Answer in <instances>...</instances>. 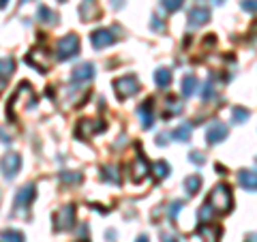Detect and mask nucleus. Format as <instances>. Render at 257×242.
I'll return each instance as SVG.
<instances>
[{
    "label": "nucleus",
    "mask_w": 257,
    "mask_h": 242,
    "mask_svg": "<svg viewBox=\"0 0 257 242\" xmlns=\"http://www.w3.org/2000/svg\"><path fill=\"white\" fill-rule=\"evenodd\" d=\"M208 201H210L219 212H229V208H231V191H229V187L227 184H216V187L210 191Z\"/></svg>",
    "instance_id": "f257e3e1"
},
{
    "label": "nucleus",
    "mask_w": 257,
    "mask_h": 242,
    "mask_svg": "<svg viewBox=\"0 0 257 242\" xmlns=\"http://www.w3.org/2000/svg\"><path fill=\"white\" fill-rule=\"evenodd\" d=\"M79 52V37L77 35H67L58 41V47H56V58L60 62L71 60L73 56Z\"/></svg>",
    "instance_id": "f03ea898"
},
{
    "label": "nucleus",
    "mask_w": 257,
    "mask_h": 242,
    "mask_svg": "<svg viewBox=\"0 0 257 242\" xmlns=\"http://www.w3.org/2000/svg\"><path fill=\"white\" fill-rule=\"evenodd\" d=\"M114 90L118 94V99H128V96L140 92V82L135 75H122L114 79Z\"/></svg>",
    "instance_id": "7ed1b4c3"
},
{
    "label": "nucleus",
    "mask_w": 257,
    "mask_h": 242,
    "mask_svg": "<svg viewBox=\"0 0 257 242\" xmlns=\"http://www.w3.org/2000/svg\"><path fill=\"white\" fill-rule=\"evenodd\" d=\"M54 225L58 231H69L75 225V208L73 206H64L54 214Z\"/></svg>",
    "instance_id": "20e7f679"
},
{
    "label": "nucleus",
    "mask_w": 257,
    "mask_h": 242,
    "mask_svg": "<svg viewBox=\"0 0 257 242\" xmlns=\"http://www.w3.org/2000/svg\"><path fill=\"white\" fill-rule=\"evenodd\" d=\"M37 197V187L35 184H24V187L18 191V195H15V210H22V208H28L32 204V199Z\"/></svg>",
    "instance_id": "39448f33"
},
{
    "label": "nucleus",
    "mask_w": 257,
    "mask_h": 242,
    "mask_svg": "<svg viewBox=\"0 0 257 242\" xmlns=\"http://www.w3.org/2000/svg\"><path fill=\"white\" fill-rule=\"evenodd\" d=\"M20 167H22V157L20 155H15V152H9V155H5L3 157V176L5 178H15L20 172Z\"/></svg>",
    "instance_id": "423d86ee"
},
{
    "label": "nucleus",
    "mask_w": 257,
    "mask_h": 242,
    "mask_svg": "<svg viewBox=\"0 0 257 242\" xmlns=\"http://www.w3.org/2000/svg\"><path fill=\"white\" fill-rule=\"evenodd\" d=\"M114 41H116L114 32L107 30V28H99V30H94L90 35V43H92L94 50H105V47L111 45Z\"/></svg>",
    "instance_id": "0eeeda50"
},
{
    "label": "nucleus",
    "mask_w": 257,
    "mask_h": 242,
    "mask_svg": "<svg viewBox=\"0 0 257 242\" xmlns=\"http://www.w3.org/2000/svg\"><path fill=\"white\" fill-rule=\"evenodd\" d=\"M210 22V9L206 7H193L189 11V28H199V26H206Z\"/></svg>",
    "instance_id": "6e6552de"
},
{
    "label": "nucleus",
    "mask_w": 257,
    "mask_h": 242,
    "mask_svg": "<svg viewBox=\"0 0 257 242\" xmlns=\"http://www.w3.org/2000/svg\"><path fill=\"white\" fill-rule=\"evenodd\" d=\"M101 131H105V125H103L101 120H82L75 133L82 137V140H88V137H92L94 133H101Z\"/></svg>",
    "instance_id": "1a4fd4ad"
},
{
    "label": "nucleus",
    "mask_w": 257,
    "mask_h": 242,
    "mask_svg": "<svg viewBox=\"0 0 257 242\" xmlns=\"http://www.w3.org/2000/svg\"><path fill=\"white\" fill-rule=\"evenodd\" d=\"M227 125H223V123H219V120H214V123L208 127V131H206V140H208V144H221L225 137H227Z\"/></svg>",
    "instance_id": "9d476101"
},
{
    "label": "nucleus",
    "mask_w": 257,
    "mask_h": 242,
    "mask_svg": "<svg viewBox=\"0 0 257 242\" xmlns=\"http://www.w3.org/2000/svg\"><path fill=\"white\" fill-rule=\"evenodd\" d=\"M92 77H94V64L92 62L77 64V67L73 69V75H71L73 82H90Z\"/></svg>",
    "instance_id": "9b49d317"
},
{
    "label": "nucleus",
    "mask_w": 257,
    "mask_h": 242,
    "mask_svg": "<svg viewBox=\"0 0 257 242\" xmlns=\"http://www.w3.org/2000/svg\"><path fill=\"white\" fill-rule=\"evenodd\" d=\"M238 182L246 191H257V169H242L238 174Z\"/></svg>",
    "instance_id": "f8f14e48"
},
{
    "label": "nucleus",
    "mask_w": 257,
    "mask_h": 242,
    "mask_svg": "<svg viewBox=\"0 0 257 242\" xmlns=\"http://www.w3.org/2000/svg\"><path fill=\"white\" fill-rule=\"evenodd\" d=\"M138 114L142 118V127L144 129H152L155 125V114H152V101H144L138 107Z\"/></svg>",
    "instance_id": "ddd939ff"
},
{
    "label": "nucleus",
    "mask_w": 257,
    "mask_h": 242,
    "mask_svg": "<svg viewBox=\"0 0 257 242\" xmlns=\"http://www.w3.org/2000/svg\"><path fill=\"white\" fill-rule=\"evenodd\" d=\"M199 238H202V242H219L221 238V227L219 225H202V227L197 229Z\"/></svg>",
    "instance_id": "4468645a"
},
{
    "label": "nucleus",
    "mask_w": 257,
    "mask_h": 242,
    "mask_svg": "<svg viewBox=\"0 0 257 242\" xmlns=\"http://www.w3.org/2000/svg\"><path fill=\"white\" fill-rule=\"evenodd\" d=\"M37 18L41 20L43 24H47V26H56V24H58V15H56L50 7H45V5H41L37 9Z\"/></svg>",
    "instance_id": "2eb2a0df"
},
{
    "label": "nucleus",
    "mask_w": 257,
    "mask_h": 242,
    "mask_svg": "<svg viewBox=\"0 0 257 242\" xmlns=\"http://www.w3.org/2000/svg\"><path fill=\"white\" fill-rule=\"evenodd\" d=\"M146 172H148V163H146V159L138 157V159H135V163H133V167H131L133 180H135V182H138V180H142L144 176H146Z\"/></svg>",
    "instance_id": "dca6fc26"
},
{
    "label": "nucleus",
    "mask_w": 257,
    "mask_h": 242,
    "mask_svg": "<svg viewBox=\"0 0 257 242\" xmlns=\"http://www.w3.org/2000/svg\"><path fill=\"white\" fill-rule=\"evenodd\" d=\"M191 125L189 123H182L180 127H176L174 129V133H172V137H174V140L176 142H182V144H187L189 140H191Z\"/></svg>",
    "instance_id": "f3484780"
},
{
    "label": "nucleus",
    "mask_w": 257,
    "mask_h": 242,
    "mask_svg": "<svg viewBox=\"0 0 257 242\" xmlns=\"http://www.w3.org/2000/svg\"><path fill=\"white\" fill-rule=\"evenodd\" d=\"M199 187H202V178H199L197 174L187 176V178H184V191H187L189 195H195V193L199 191Z\"/></svg>",
    "instance_id": "a211bd4d"
},
{
    "label": "nucleus",
    "mask_w": 257,
    "mask_h": 242,
    "mask_svg": "<svg viewBox=\"0 0 257 242\" xmlns=\"http://www.w3.org/2000/svg\"><path fill=\"white\" fill-rule=\"evenodd\" d=\"M155 82L159 88H167L172 84V71L170 69H157L155 71Z\"/></svg>",
    "instance_id": "6ab92c4d"
},
{
    "label": "nucleus",
    "mask_w": 257,
    "mask_h": 242,
    "mask_svg": "<svg viewBox=\"0 0 257 242\" xmlns=\"http://www.w3.org/2000/svg\"><path fill=\"white\" fill-rule=\"evenodd\" d=\"M101 178L105 182H111V184H120V176H118V167L116 165H105L101 169Z\"/></svg>",
    "instance_id": "aec40b11"
},
{
    "label": "nucleus",
    "mask_w": 257,
    "mask_h": 242,
    "mask_svg": "<svg viewBox=\"0 0 257 242\" xmlns=\"http://www.w3.org/2000/svg\"><path fill=\"white\" fill-rule=\"evenodd\" d=\"M248 116H251V114H248V109L240 107V105L231 107V123H234V125H242V123H246Z\"/></svg>",
    "instance_id": "412c9836"
},
{
    "label": "nucleus",
    "mask_w": 257,
    "mask_h": 242,
    "mask_svg": "<svg viewBox=\"0 0 257 242\" xmlns=\"http://www.w3.org/2000/svg\"><path fill=\"white\" fill-rule=\"evenodd\" d=\"M94 0H84L82 7H79V15H82V20L88 22V20H92L94 18Z\"/></svg>",
    "instance_id": "4be33fe9"
},
{
    "label": "nucleus",
    "mask_w": 257,
    "mask_h": 242,
    "mask_svg": "<svg viewBox=\"0 0 257 242\" xmlns=\"http://www.w3.org/2000/svg\"><path fill=\"white\" fill-rule=\"evenodd\" d=\"M152 174H155L159 180H163V178L170 176V165H167L165 161H157V163L152 165Z\"/></svg>",
    "instance_id": "5701e85b"
},
{
    "label": "nucleus",
    "mask_w": 257,
    "mask_h": 242,
    "mask_svg": "<svg viewBox=\"0 0 257 242\" xmlns=\"http://www.w3.org/2000/svg\"><path fill=\"white\" fill-rule=\"evenodd\" d=\"M197 216H199V221H202V223H206V221L214 219V206L210 204V201H206V204H204L202 208H199Z\"/></svg>",
    "instance_id": "b1692460"
},
{
    "label": "nucleus",
    "mask_w": 257,
    "mask_h": 242,
    "mask_svg": "<svg viewBox=\"0 0 257 242\" xmlns=\"http://www.w3.org/2000/svg\"><path fill=\"white\" fill-rule=\"evenodd\" d=\"M195 88H197V79L193 75H187L182 79V94L184 96H191L193 92H195Z\"/></svg>",
    "instance_id": "393cba45"
},
{
    "label": "nucleus",
    "mask_w": 257,
    "mask_h": 242,
    "mask_svg": "<svg viewBox=\"0 0 257 242\" xmlns=\"http://www.w3.org/2000/svg\"><path fill=\"white\" fill-rule=\"evenodd\" d=\"M3 242H24V233L18 229H5L3 231Z\"/></svg>",
    "instance_id": "a878e982"
},
{
    "label": "nucleus",
    "mask_w": 257,
    "mask_h": 242,
    "mask_svg": "<svg viewBox=\"0 0 257 242\" xmlns=\"http://www.w3.org/2000/svg\"><path fill=\"white\" fill-rule=\"evenodd\" d=\"M15 69V60L13 58H3V86L7 84V77H11Z\"/></svg>",
    "instance_id": "bb28decb"
},
{
    "label": "nucleus",
    "mask_w": 257,
    "mask_h": 242,
    "mask_svg": "<svg viewBox=\"0 0 257 242\" xmlns=\"http://www.w3.org/2000/svg\"><path fill=\"white\" fill-rule=\"evenodd\" d=\"M178 111H182V103L178 99H167V111H165V116H174V114H178Z\"/></svg>",
    "instance_id": "cd10ccee"
},
{
    "label": "nucleus",
    "mask_w": 257,
    "mask_h": 242,
    "mask_svg": "<svg viewBox=\"0 0 257 242\" xmlns=\"http://www.w3.org/2000/svg\"><path fill=\"white\" fill-rule=\"evenodd\" d=\"M60 180L67 182V184H77V182H82V174H77V172H62Z\"/></svg>",
    "instance_id": "c85d7f7f"
},
{
    "label": "nucleus",
    "mask_w": 257,
    "mask_h": 242,
    "mask_svg": "<svg viewBox=\"0 0 257 242\" xmlns=\"http://www.w3.org/2000/svg\"><path fill=\"white\" fill-rule=\"evenodd\" d=\"M182 3H184V0H161V7H163L165 11L174 13V11H178V9H180Z\"/></svg>",
    "instance_id": "c756f323"
},
{
    "label": "nucleus",
    "mask_w": 257,
    "mask_h": 242,
    "mask_svg": "<svg viewBox=\"0 0 257 242\" xmlns=\"http://www.w3.org/2000/svg\"><path fill=\"white\" fill-rule=\"evenodd\" d=\"M214 96V88H212V79H208V82L204 84V88H202V99L204 101H210Z\"/></svg>",
    "instance_id": "7c9ffc66"
},
{
    "label": "nucleus",
    "mask_w": 257,
    "mask_h": 242,
    "mask_svg": "<svg viewBox=\"0 0 257 242\" xmlns=\"http://www.w3.org/2000/svg\"><path fill=\"white\" fill-rule=\"evenodd\" d=\"M189 161H191V163H197V165H204L206 163V157H204V152L193 150L191 155H189Z\"/></svg>",
    "instance_id": "2f4dec72"
},
{
    "label": "nucleus",
    "mask_w": 257,
    "mask_h": 242,
    "mask_svg": "<svg viewBox=\"0 0 257 242\" xmlns=\"http://www.w3.org/2000/svg\"><path fill=\"white\" fill-rule=\"evenodd\" d=\"M182 206H184V201H182V199L172 201V206H170V216H172V219H176V214L182 210Z\"/></svg>",
    "instance_id": "473e14b6"
},
{
    "label": "nucleus",
    "mask_w": 257,
    "mask_h": 242,
    "mask_svg": "<svg viewBox=\"0 0 257 242\" xmlns=\"http://www.w3.org/2000/svg\"><path fill=\"white\" fill-rule=\"evenodd\" d=\"M240 7H242L244 11H248V13H257V0H242Z\"/></svg>",
    "instance_id": "72a5a7b5"
},
{
    "label": "nucleus",
    "mask_w": 257,
    "mask_h": 242,
    "mask_svg": "<svg viewBox=\"0 0 257 242\" xmlns=\"http://www.w3.org/2000/svg\"><path fill=\"white\" fill-rule=\"evenodd\" d=\"M161 242H180V238L174 233H161Z\"/></svg>",
    "instance_id": "f704fd0d"
},
{
    "label": "nucleus",
    "mask_w": 257,
    "mask_h": 242,
    "mask_svg": "<svg viewBox=\"0 0 257 242\" xmlns=\"http://www.w3.org/2000/svg\"><path fill=\"white\" fill-rule=\"evenodd\" d=\"M152 28H155V30H161V28H163V26H161V22H159V18H157V15H152Z\"/></svg>",
    "instance_id": "c9c22d12"
},
{
    "label": "nucleus",
    "mask_w": 257,
    "mask_h": 242,
    "mask_svg": "<svg viewBox=\"0 0 257 242\" xmlns=\"http://www.w3.org/2000/svg\"><path fill=\"white\" fill-rule=\"evenodd\" d=\"M157 144H159V146H165V144H167V135L161 133V135L157 137Z\"/></svg>",
    "instance_id": "e433bc0d"
},
{
    "label": "nucleus",
    "mask_w": 257,
    "mask_h": 242,
    "mask_svg": "<svg viewBox=\"0 0 257 242\" xmlns=\"http://www.w3.org/2000/svg\"><path fill=\"white\" fill-rule=\"evenodd\" d=\"M135 242H148V236H140V238L135 240Z\"/></svg>",
    "instance_id": "4c0bfd02"
},
{
    "label": "nucleus",
    "mask_w": 257,
    "mask_h": 242,
    "mask_svg": "<svg viewBox=\"0 0 257 242\" xmlns=\"http://www.w3.org/2000/svg\"><path fill=\"white\" fill-rule=\"evenodd\" d=\"M7 5H9V0H0V7H3V9H5Z\"/></svg>",
    "instance_id": "58836bf2"
},
{
    "label": "nucleus",
    "mask_w": 257,
    "mask_h": 242,
    "mask_svg": "<svg viewBox=\"0 0 257 242\" xmlns=\"http://www.w3.org/2000/svg\"><path fill=\"white\" fill-rule=\"evenodd\" d=\"M216 5H223V0H216Z\"/></svg>",
    "instance_id": "ea45409f"
},
{
    "label": "nucleus",
    "mask_w": 257,
    "mask_h": 242,
    "mask_svg": "<svg viewBox=\"0 0 257 242\" xmlns=\"http://www.w3.org/2000/svg\"><path fill=\"white\" fill-rule=\"evenodd\" d=\"M22 3H30V0H22Z\"/></svg>",
    "instance_id": "a19ab883"
},
{
    "label": "nucleus",
    "mask_w": 257,
    "mask_h": 242,
    "mask_svg": "<svg viewBox=\"0 0 257 242\" xmlns=\"http://www.w3.org/2000/svg\"><path fill=\"white\" fill-rule=\"evenodd\" d=\"M60 3H67V0H60Z\"/></svg>",
    "instance_id": "79ce46f5"
}]
</instances>
